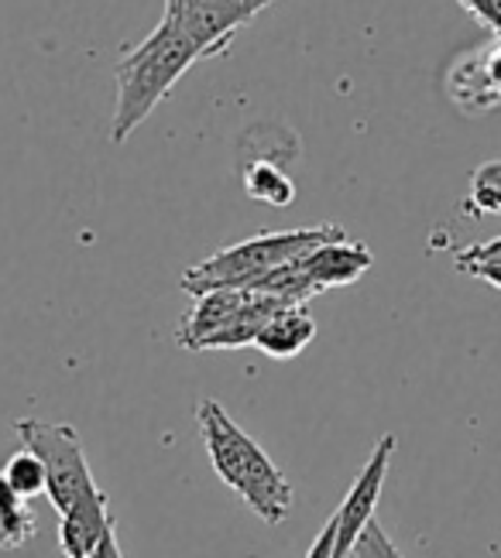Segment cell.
<instances>
[{
    "label": "cell",
    "mask_w": 501,
    "mask_h": 558,
    "mask_svg": "<svg viewBox=\"0 0 501 558\" xmlns=\"http://www.w3.org/2000/svg\"><path fill=\"white\" fill-rule=\"evenodd\" d=\"M196 425L210 452V463L227 487L265 524H282L289 518L293 511L289 480H285V473L265 456V449L251 435H244L241 425L217 401L203 398L196 404Z\"/></svg>",
    "instance_id": "cell-1"
},
{
    "label": "cell",
    "mask_w": 501,
    "mask_h": 558,
    "mask_svg": "<svg viewBox=\"0 0 501 558\" xmlns=\"http://www.w3.org/2000/svg\"><path fill=\"white\" fill-rule=\"evenodd\" d=\"M200 48L189 41V35L176 21L162 14L155 32L141 41L134 52H128L117 65V100L110 117V141L124 144L134 128H141L152 117V110L172 93V86L200 62Z\"/></svg>",
    "instance_id": "cell-2"
},
{
    "label": "cell",
    "mask_w": 501,
    "mask_h": 558,
    "mask_svg": "<svg viewBox=\"0 0 501 558\" xmlns=\"http://www.w3.org/2000/svg\"><path fill=\"white\" fill-rule=\"evenodd\" d=\"M344 227L337 223H323V227H302V230H275V233H258L251 240H241V244H230L224 251H217L213 257L193 264L182 275V291L189 295H206V291L217 288H251L254 281H261L265 275L285 268L299 257H306L309 251H317L320 244H330V240H344Z\"/></svg>",
    "instance_id": "cell-3"
},
{
    "label": "cell",
    "mask_w": 501,
    "mask_h": 558,
    "mask_svg": "<svg viewBox=\"0 0 501 558\" xmlns=\"http://www.w3.org/2000/svg\"><path fill=\"white\" fill-rule=\"evenodd\" d=\"M17 439L25 449H32L45 473H49V490L45 497L52 500V507L62 514L69 511L80 497L97 490V480H93L86 466V452L80 442V432L65 422H38V418H21L14 425Z\"/></svg>",
    "instance_id": "cell-4"
},
{
    "label": "cell",
    "mask_w": 501,
    "mask_h": 558,
    "mask_svg": "<svg viewBox=\"0 0 501 558\" xmlns=\"http://www.w3.org/2000/svg\"><path fill=\"white\" fill-rule=\"evenodd\" d=\"M278 0H162V14L176 21L203 59L224 56L234 35Z\"/></svg>",
    "instance_id": "cell-5"
},
{
    "label": "cell",
    "mask_w": 501,
    "mask_h": 558,
    "mask_svg": "<svg viewBox=\"0 0 501 558\" xmlns=\"http://www.w3.org/2000/svg\"><path fill=\"white\" fill-rule=\"evenodd\" d=\"M392 452H395V435H381L361 476L354 480V487L347 490L344 504L337 507V514H333L337 518V555L333 558H350L357 538H361L365 527L374 521V507H378L381 487H385Z\"/></svg>",
    "instance_id": "cell-6"
},
{
    "label": "cell",
    "mask_w": 501,
    "mask_h": 558,
    "mask_svg": "<svg viewBox=\"0 0 501 558\" xmlns=\"http://www.w3.org/2000/svg\"><path fill=\"white\" fill-rule=\"evenodd\" d=\"M446 93L464 113H488L501 104V38L464 56L446 72Z\"/></svg>",
    "instance_id": "cell-7"
},
{
    "label": "cell",
    "mask_w": 501,
    "mask_h": 558,
    "mask_svg": "<svg viewBox=\"0 0 501 558\" xmlns=\"http://www.w3.org/2000/svg\"><path fill=\"white\" fill-rule=\"evenodd\" d=\"M296 264H299L302 278L309 281V288L320 295V291H326V288H344V284L361 281L371 271L374 254L365 244H357V240L344 236V240L320 244L317 251H309Z\"/></svg>",
    "instance_id": "cell-8"
},
{
    "label": "cell",
    "mask_w": 501,
    "mask_h": 558,
    "mask_svg": "<svg viewBox=\"0 0 501 558\" xmlns=\"http://www.w3.org/2000/svg\"><path fill=\"white\" fill-rule=\"evenodd\" d=\"M110 500L97 487L93 494L80 497L69 511H62V527H59V545L65 558H93V551L100 548V542L114 531L110 521Z\"/></svg>",
    "instance_id": "cell-9"
},
{
    "label": "cell",
    "mask_w": 501,
    "mask_h": 558,
    "mask_svg": "<svg viewBox=\"0 0 501 558\" xmlns=\"http://www.w3.org/2000/svg\"><path fill=\"white\" fill-rule=\"evenodd\" d=\"M251 299L248 288H217L206 291V295H196L193 312H186V319L176 332L182 350H200L203 339H210L217 329H224L237 312H241Z\"/></svg>",
    "instance_id": "cell-10"
},
{
    "label": "cell",
    "mask_w": 501,
    "mask_h": 558,
    "mask_svg": "<svg viewBox=\"0 0 501 558\" xmlns=\"http://www.w3.org/2000/svg\"><path fill=\"white\" fill-rule=\"evenodd\" d=\"M313 336L317 323L306 312V305H285L261 326V332L254 336V347L272 360H293L313 343Z\"/></svg>",
    "instance_id": "cell-11"
},
{
    "label": "cell",
    "mask_w": 501,
    "mask_h": 558,
    "mask_svg": "<svg viewBox=\"0 0 501 558\" xmlns=\"http://www.w3.org/2000/svg\"><path fill=\"white\" fill-rule=\"evenodd\" d=\"M244 192L251 199L258 203H269L275 209H285V206H293L296 196H299V189L296 182L282 172V168L275 161H251L244 168Z\"/></svg>",
    "instance_id": "cell-12"
},
{
    "label": "cell",
    "mask_w": 501,
    "mask_h": 558,
    "mask_svg": "<svg viewBox=\"0 0 501 558\" xmlns=\"http://www.w3.org/2000/svg\"><path fill=\"white\" fill-rule=\"evenodd\" d=\"M457 271L477 278V281H488L494 288H501V236L485 240V244H470L464 251H457L453 257Z\"/></svg>",
    "instance_id": "cell-13"
},
{
    "label": "cell",
    "mask_w": 501,
    "mask_h": 558,
    "mask_svg": "<svg viewBox=\"0 0 501 558\" xmlns=\"http://www.w3.org/2000/svg\"><path fill=\"white\" fill-rule=\"evenodd\" d=\"M467 213L501 216V161H488L481 168H474V175H470V196H467Z\"/></svg>",
    "instance_id": "cell-14"
},
{
    "label": "cell",
    "mask_w": 501,
    "mask_h": 558,
    "mask_svg": "<svg viewBox=\"0 0 501 558\" xmlns=\"http://www.w3.org/2000/svg\"><path fill=\"white\" fill-rule=\"evenodd\" d=\"M4 476L25 500L49 490V473H45L41 459L32 449H21L17 456H11V463L4 466Z\"/></svg>",
    "instance_id": "cell-15"
},
{
    "label": "cell",
    "mask_w": 501,
    "mask_h": 558,
    "mask_svg": "<svg viewBox=\"0 0 501 558\" xmlns=\"http://www.w3.org/2000/svg\"><path fill=\"white\" fill-rule=\"evenodd\" d=\"M35 531H38V521H35V514H32L28 500H25V504H17L14 511L0 514V548L14 551V548H21L25 542H32V538H35Z\"/></svg>",
    "instance_id": "cell-16"
},
{
    "label": "cell",
    "mask_w": 501,
    "mask_h": 558,
    "mask_svg": "<svg viewBox=\"0 0 501 558\" xmlns=\"http://www.w3.org/2000/svg\"><path fill=\"white\" fill-rule=\"evenodd\" d=\"M350 558H402V555H398V548L392 545V538L385 535V527H381L378 521H371V524L365 527V535L357 538Z\"/></svg>",
    "instance_id": "cell-17"
},
{
    "label": "cell",
    "mask_w": 501,
    "mask_h": 558,
    "mask_svg": "<svg viewBox=\"0 0 501 558\" xmlns=\"http://www.w3.org/2000/svg\"><path fill=\"white\" fill-rule=\"evenodd\" d=\"M461 4L470 17L481 21L494 38H501V0H461Z\"/></svg>",
    "instance_id": "cell-18"
},
{
    "label": "cell",
    "mask_w": 501,
    "mask_h": 558,
    "mask_svg": "<svg viewBox=\"0 0 501 558\" xmlns=\"http://www.w3.org/2000/svg\"><path fill=\"white\" fill-rule=\"evenodd\" d=\"M17 504H25V497H21L11 483H8V476L0 473V514H8V511H14Z\"/></svg>",
    "instance_id": "cell-19"
}]
</instances>
